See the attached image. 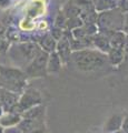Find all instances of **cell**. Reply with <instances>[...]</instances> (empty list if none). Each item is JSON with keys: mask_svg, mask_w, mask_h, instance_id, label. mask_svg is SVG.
Wrapping results in <instances>:
<instances>
[{"mask_svg": "<svg viewBox=\"0 0 128 133\" xmlns=\"http://www.w3.org/2000/svg\"><path fill=\"white\" fill-rule=\"evenodd\" d=\"M71 60L77 66V69L84 72L101 69L109 61L108 56H106L102 51L90 49H81L72 51Z\"/></svg>", "mask_w": 128, "mask_h": 133, "instance_id": "1", "label": "cell"}, {"mask_svg": "<svg viewBox=\"0 0 128 133\" xmlns=\"http://www.w3.org/2000/svg\"><path fill=\"white\" fill-rule=\"evenodd\" d=\"M27 73L17 68L0 65V88L22 94L27 85Z\"/></svg>", "mask_w": 128, "mask_h": 133, "instance_id": "2", "label": "cell"}, {"mask_svg": "<svg viewBox=\"0 0 128 133\" xmlns=\"http://www.w3.org/2000/svg\"><path fill=\"white\" fill-rule=\"evenodd\" d=\"M40 45L38 43H32V42H25L14 45L9 55L17 63L22 65H28L30 62L35 59V57L41 51Z\"/></svg>", "mask_w": 128, "mask_h": 133, "instance_id": "3", "label": "cell"}, {"mask_svg": "<svg viewBox=\"0 0 128 133\" xmlns=\"http://www.w3.org/2000/svg\"><path fill=\"white\" fill-rule=\"evenodd\" d=\"M41 102H42V98H41L39 91L34 88H28L20 95L18 103L16 104V107L12 109L11 112L22 114L25 111L29 110L38 104H41Z\"/></svg>", "mask_w": 128, "mask_h": 133, "instance_id": "4", "label": "cell"}, {"mask_svg": "<svg viewBox=\"0 0 128 133\" xmlns=\"http://www.w3.org/2000/svg\"><path fill=\"white\" fill-rule=\"evenodd\" d=\"M49 53L41 50V51L35 57L29 64L26 66V72L28 77L31 78H41L48 73L47 71V63H48Z\"/></svg>", "mask_w": 128, "mask_h": 133, "instance_id": "5", "label": "cell"}, {"mask_svg": "<svg viewBox=\"0 0 128 133\" xmlns=\"http://www.w3.org/2000/svg\"><path fill=\"white\" fill-rule=\"evenodd\" d=\"M19 95L20 94L16 92L0 88V103H1V105L3 108V111L11 112L19 101V98H20Z\"/></svg>", "mask_w": 128, "mask_h": 133, "instance_id": "6", "label": "cell"}, {"mask_svg": "<svg viewBox=\"0 0 128 133\" xmlns=\"http://www.w3.org/2000/svg\"><path fill=\"white\" fill-rule=\"evenodd\" d=\"M56 51L59 55V57L61 58V60H63V63H67V62L71 59V55H72L71 44H70V41L66 36H64L63 38L57 42Z\"/></svg>", "mask_w": 128, "mask_h": 133, "instance_id": "7", "label": "cell"}, {"mask_svg": "<svg viewBox=\"0 0 128 133\" xmlns=\"http://www.w3.org/2000/svg\"><path fill=\"white\" fill-rule=\"evenodd\" d=\"M57 41L53 37L50 35V33H47L45 36H41L38 38V41L37 43L40 45V48L46 51L48 53H51L53 51H56V47H57Z\"/></svg>", "mask_w": 128, "mask_h": 133, "instance_id": "8", "label": "cell"}, {"mask_svg": "<svg viewBox=\"0 0 128 133\" xmlns=\"http://www.w3.org/2000/svg\"><path fill=\"white\" fill-rule=\"evenodd\" d=\"M124 121V116L121 114H114L107 120V122L104 127V132L106 133H113L117 132L121 129Z\"/></svg>", "mask_w": 128, "mask_h": 133, "instance_id": "9", "label": "cell"}, {"mask_svg": "<svg viewBox=\"0 0 128 133\" xmlns=\"http://www.w3.org/2000/svg\"><path fill=\"white\" fill-rule=\"evenodd\" d=\"M61 65H63V60L57 53V51L49 53L48 63H47L48 73H58L61 70Z\"/></svg>", "mask_w": 128, "mask_h": 133, "instance_id": "10", "label": "cell"}, {"mask_svg": "<svg viewBox=\"0 0 128 133\" xmlns=\"http://www.w3.org/2000/svg\"><path fill=\"white\" fill-rule=\"evenodd\" d=\"M45 110L46 108L42 104H38L31 109L25 111L22 115V119H30V120H44L45 119Z\"/></svg>", "mask_w": 128, "mask_h": 133, "instance_id": "11", "label": "cell"}, {"mask_svg": "<svg viewBox=\"0 0 128 133\" xmlns=\"http://www.w3.org/2000/svg\"><path fill=\"white\" fill-rule=\"evenodd\" d=\"M22 120V115L20 113H16V112H7L6 115L1 116L0 119V124L3 128H9V127H15L19 124Z\"/></svg>", "mask_w": 128, "mask_h": 133, "instance_id": "12", "label": "cell"}, {"mask_svg": "<svg viewBox=\"0 0 128 133\" xmlns=\"http://www.w3.org/2000/svg\"><path fill=\"white\" fill-rule=\"evenodd\" d=\"M93 43L96 45V47L101 50L102 52H109V50L111 49L110 48V41L106 38V37L101 36V35H98V36H95L94 38L92 39Z\"/></svg>", "mask_w": 128, "mask_h": 133, "instance_id": "13", "label": "cell"}, {"mask_svg": "<svg viewBox=\"0 0 128 133\" xmlns=\"http://www.w3.org/2000/svg\"><path fill=\"white\" fill-rule=\"evenodd\" d=\"M124 58V53L121 51V48H111L108 52V60L111 64L116 65L121 62Z\"/></svg>", "mask_w": 128, "mask_h": 133, "instance_id": "14", "label": "cell"}, {"mask_svg": "<svg viewBox=\"0 0 128 133\" xmlns=\"http://www.w3.org/2000/svg\"><path fill=\"white\" fill-rule=\"evenodd\" d=\"M65 12V15L67 18H74V17H80L81 15V10L78 8L77 6L72 5V3H68L65 7V9L63 10Z\"/></svg>", "mask_w": 128, "mask_h": 133, "instance_id": "15", "label": "cell"}, {"mask_svg": "<svg viewBox=\"0 0 128 133\" xmlns=\"http://www.w3.org/2000/svg\"><path fill=\"white\" fill-rule=\"evenodd\" d=\"M8 48H9V39L5 31L0 30V52L3 53L8 51Z\"/></svg>", "mask_w": 128, "mask_h": 133, "instance_id": "16", "label": "cell"}, {"mask_svg": "<svg viewBox=\"0 0 128 133\" xmlns=\"http://www.w3.org/2000/svg\"><path fill=\"white\" fill-rule=\"evenodd\" d=\"M66 22H67V17H66L64 11H59L57 15V18L55 20V26L59 27V28H66Z\"/></svg>", "mask_w": 128, "mask_h": 133, "instance_id": "17", "label": "cell"}, {"mask_svg": "<svg viewBox=\"0 0 128 133\" xmlns=\"http://www.w3.org/2000/svg\"><path fill=\"white\" fill-rule=\"evenodd\" d=\"M50 35H51L57 41H59V40L65 36V29L55 26V27L52 28V30H51V32H50Z\"/></svg>", "mask_w": 128, "mask_h": 133, "instance_id": "18", "label": "cell"}, {"mask_svg": "<svg viewBox=\"0 0 128 133\" xmlns=\"http://www.w3.org/2000/svg\"><path fill=\"white\" fill-rule=\"evenodd\" d=\"M121 131L124 133H128V115L124 116V121L121 125Z\"/></svg>", "mask_w": 128, "mask_h": 133, "instance_id": "19", "label": "cell"}, {"mask_svg": "<svg viewBox=\"0 0 128 133\" xmlns=\"http://www.w3.org/2000/svg\"><path fill=\"white\" fill-rule=\"evenodd\" d=\"M10 0H0V8H5L9 5Z\"/></svg>", "mask_w": 128, "mask_h": 133, "instance_id": "20", "label": "cell"}, {"mask_svg": "<svg viewBox=\"0 0 128 133\" xmlns=\"http://www.w3.org/2000/svg\"><path fill=\"white\" fill-rule=\"evenodd\" d=\"M26 133H46V130H45V128H41V129H36L34 131L26 132Z\"/></svg>", "mask_w": 128, "mask_h": 133, "instance_id": "21", "label": "cell"}, {"mask_svg": "<svg viewBox=\"0 0 128 133\" xmlns=\"http://www.w3.org/2000/svg\"><path fill=\"white\" fill-rule=\"evenodd\" d=\"M2 112H3V108H2V105H1V103H0V115L2 114Z\"/></svg>", "mask_w": 128, "mask_h": 133, "instance_id": "22", "label": "cell"}, {"mask_svg": "<svg viewBox=\"0 0 128 133\" xmlns=\"http://www.w3.org/2000/svg\"><path fill=\"white\" fill-rule=\"evenodd\" d=\"M0 133H3V127L0 124Z\"/></svg>", "mask_w": 128, "mask_h": 133, "instance_id": "23", "label": "cell"}]
</instances>
